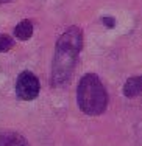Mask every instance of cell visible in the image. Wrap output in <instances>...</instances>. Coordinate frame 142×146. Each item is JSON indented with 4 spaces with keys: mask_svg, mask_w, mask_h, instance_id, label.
Masks as SVG:
<instances>
[{
    "mask_svg": "<svg viewBox=\"0 0 142 146\" xmlns=\"http://www.w3.org/2000/svg\"><path fill=\"white\" fill-rule=\"evenodd\" d=\"M83 47V34L77 27H70L58 37L55 47V56L52 62L50 82L55 87L67 84L74 73L75 62Z\"/></svg>",
    "mask_w": 142,
    "mask_h": 146,
    "instance_id": "1",
    "label": "cell"
},
{
    "mask_svg": "<svg viewBox=\"0 0 142 146\" xmlns=\"http://www.w3.org/2000/svg\"><path fill=\"white\" fill-rule=\"evenodd\" d=\"M102 22L105 23V25L108 27V28H113V27L116 25V20H114V17H103Z\"/></svg>",
    "mask_w": 142,
    "mask_h": 146,
    "instance_id": "8",
    "label": "cell"
},
{
    "mask_svg": "<svg viewBox=\"0 0 142 146\" xmlns=\"http://www.w3.org/2000/svg\"><path fill=\"white\" fill-rule=\"evenodd\" d=\"M6 2H9V0H0V3H6Z\"/></svg>",
    "mask_w": 142,
    "mask_h": 146,
    "instance_id": "9",
    "label": "cell"
},
{
    "mask_svg": "<svg viewBox=\"0 0 142 146\" xmlns=\"http://www.w3.org/2000/svg\"><path fill=\"white\" fill-rule=\"evenodd\" d=\"M123 95L127 98H137L142 96V75L141 76H133L127 79L123 84Z\"/></svg>",
    "mask_w": 142,
    "mask_h": 146,
    "instance_id": "4",
    "label": "cell"
},
{
    "mask_svg": "<svg viewBox=\"0 0 142 146\" xmlns=\"http://www.w3.org/2000/svg\"><path fill=\"white\" fill-rule=\"evenodd\" d=\"M13 45H14V40L11 37L6 36V34H0V53L8 51L9 48H13Z\"/></svg>",
    "mask_w": 142,
    "mask_h": 146,
    "instance_id": "7",
    "label": "cell"
},
{
    "mask_svg": "<svg viewBox=\"0 0 142 146\" xmlns=\"http://www.w3.org/2000/svg\"><path fill=\"white\" fill-rule=\"evenodd\" d=\"M39 79L31 72H22L16 82V93L23 101H31L39 95Z\"/></svg>",
    "mask_w": 142,
    "mask_h": 146,
    "instance_id": "3",
    "label": "cell"
},
{
    "mask_svg": "<svg viewBox=\"0 0 142 146\" xmlns=\"http://www.w3.org/2000/svg\"><path fill=\"white\" fill-rule=\"evenodd\" d=\"M77 101L80 109L88 115H100L105 112L108 106V93L97 75L88 73L80 79Z\"/></svg>",
    "mask_w": 142,
    "mask_h": 146,
    "instance_id": "2",
    "label": "cell"
},
{
    "mask_svg": "<svg viewBox=\"0 0 142 146\" xmlns=\"http://www.w3.org/2000/svg\"><path fill=\"white\" fill-rule=\"evenodd\" d=\"M0 146H28V143L16 132H3L0 134Z\"/></svg>",
    "mask_w": 142,
    "mask_h": 146,
    "instance_id": "5",
    "label": "cell"
},
{
    "mask_svg": "<svg viewBox=\"0 0 142 146\" xmlns=\"http://www.w3.org/2000/svg\"><path fill=\"white\" fill-rule=\"evenodd\" d=\"M14 36L20 40H28L33 36V23L30 20H22L16 25Z\"/></svg>",
    "mask_w": 142,
    "mask_h": 146,
    "instance_id": "6",
    "label": "cell"
}]
</instances>
